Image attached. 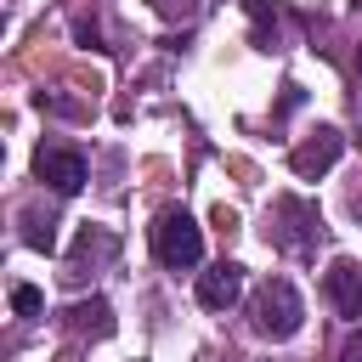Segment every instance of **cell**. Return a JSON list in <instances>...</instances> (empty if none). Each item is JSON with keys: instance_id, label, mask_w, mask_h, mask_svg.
<instances>
[{"instance_id": "obj_1", "label": "cell", "mask_w": 362, "mask_h": 362, "mask_svg": "<svg viewBox=\"0 0 362 362\" xmlns=\"http://www.w3.org/2000/svg\"><path fill=\"white\" fill-rule=\"evenodd\" d=\"M153 255L170 266V272H187L204 260V226L187 215V209H164L153 221Z\"/></svg>"}, {"instance_id": "obj_4", "label": "cell", "mask_w": 362, "mask_h": 362, "mask_svg": "<svg viewBox=\"0 0 362 362\" xmlns=\"http://www.w3.org/2000/svg\"><path fill=\"white\" fill-rule=\"evenodd\" d=\"M339 153H345V136H339L334 124H322V130H311V136L288 153V164H294V175H305V181H311V175H322Z\"/></svg>"}, {"instance_id": "obj_5", "label": "cell", "mask_w": 362, "mask_h": 362, "mask_svg": "<svg viewBox=\"0 0 362 362\" xmlns=\"http://www.w3.org/2000/svg\"><path fill=\"white\" fill-rule=\"evenodd\" d=\"M238 294H243V266H238V260H215L209 272H198V305L226 311Z\"/></svg>"}, {"instance_id": "obj_6", "label": "cell", "mask_w": 362, "mask_h": 362, "mask_svg": "<svg viewBox=\"0 0 362 362\" xmlns=\"http://www.w3.org/2000/svg\"><path fill=\"white\" fill-rule=\"evenodd\" d=\"M322 288H328V300L345 311V317H362V266L356 260H334L328 272H322Z\"/></svg>"}, {"instance_id": "obj_9", "label": "cell", "mask_w": 362, "mask_h": 362, "mask_svg": "<svg viewBox=\"0 0 362 362\" xmlns=\"http://www.w3.org/2000/svg\"><path fill=\"white\" fill-rule=\"evenodd\" d=\"M356 68H362V51H356Z\"/></svg>"}, {"instance_id": "obj_10", "label": "cell", "mask_w": 362, "mask_h": 362, "mask_svg": "<svg viewBox=\"0 0 362 362\" xmlns=\"http://www.w3.org/2000/svg\"><path fill=\"white\" fill-rule=\"evenodd\" d=\"M158 6H164V0H158Z\"/></svg>"}, {"instance_id": "obj_2", "label": "cell", "mask_w": 362, "mask_h": 362, "mask_svg": "<svg viewBox=\"0 0 362 362\" xmlns=\"http://www.w3.org/2000/svg\"><path fill=\"white\" fill-rule=\"evenodd\" d=\"M300 317H305V305H300V294H294L288 277H272V283L255 294V328H260L266 339H288V334L300 328Z\"/></svg>"}, {"instance_id": "obj_8", "label": "cell", "mask_w": 362, "mask_h": 362, "mask_svg": "<svg viewBox=\"0 0 362 362\" xmlns=\"http://www.w3.org/2000/svg\"><path fill=\"white\" fill-rule=\"evenodd\" d=\"M339 362H362V334H351V339H345V356H339Z\"/></svg>"}, {"instance_id": "obj_3", "label": "cell", "mask_w": 362, "mask_h": 362, "mask_svg": "<svg viewBox=\"0 0 362 362\" xmlns=\"http://www.w3.org/2000/svg\"><path fill=\"white\" fill-rule=\"evenodd\" d=\"M34 175H40L51 192L74 198V192L85 187V158H79L74 147H40V153H34Z\"/></svg>"}, {"instance_id": "obj_7", "label": "cell", "mask_w": 362, "mask_h": 362, "mask_svg": "<svg viewBox=\"0 0 362 362\" xmlns=\"http://www.w3.org/2000/svg\"><path fill=\"white\" fill-rule=\"evenodd\" d=\"M40 305H45V300H40L34 283H17V288H11V311H17V317H34Z\"/></svg>"}]
</instances>
